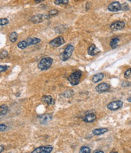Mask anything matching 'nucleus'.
Wrapping results in <instances>:
<instances>
[{"mask_svg":"<svg viewBox=\"0 0 131 153\" xmlns=\"http://www.w3.org/2000/svg\"><path fill=\"white\" fill-rule=\"evenodd\" d=\"M82 76V72L80 70H77L71 74L68 77V80L72 86H76L79 83Z\"/></svg>","mask_w":131,"mask_h":153,"instance_id":"nucleus-1","label":"nucleus"},{"mask_svg":"<svg viewBox=\"0 0 131 153\" xmlns=\"http://www.w3.org/2000/svg\"><path fill=\"white\" fill-rule=\"evenodd\" d=\"M53 63V59L50 57H45L41 60L38 64V67L41 71H46L50 68Z\"/></svg>","mask_w":131,"mask_h":153,"instance_id":"nucleus-2","label":"nucleus"},{"mask_svg":"<svg viewBox=\"0 0 131 153\" xmlns=\"http://www.w3.org/2000/svg\"><path fill=\"white\" fill-rule=\"evenodd\" d=\"M73 51H74V47L71 44H69L66 48L64 52L61 53L60 55V58L63 62L67 61L72 55Z\"/></svg>","mask_w":131,"mask_h":153,"instance_id":"nucleus-3","label":"nucleus"},{"mask_svg":"<svg viewBox=\"0 0 131 153\" xmlns=\"http://www.w3.org/2000/svg\"><path fill=\"white\" fill-rule=\"evenodd\" d=\"M123 102L121 100H117V101H114L110 102V103L107 104V108L110 109V111H117L118 109H120L123 106Z\"/></svg>","mask_w":131,"mask_h":153,"instance_id":"nucleus-4","label":"nucleus"},{"mask_svg":"<svg viewBox=\"0 0 131 153\" xmlns=\"http://www.w3.org/2000/svg\"><path fill=\"white\" fill-rule=\"evenodd\" d=\"M65 43L63 37H58L49 42V44L53 48H58Z\"/></svg>","mask_w":131,"mask_h":153,"instance_id":"nucleus-5","label":"nucleus"},{"mask_svg":"<svg viewBox=\"0 0 131 153\" xmlns=\"http://www.w3.org/2000/svg\"><path fill=\"white\" fill-rule=\"evenodd\" d=\"M53 150V147L51 145L45 146H40L35 149L30 153H50Z\"/></svg>","mask_w":131,"mask_h":153,"instance_id":"nucleus-6","label":"nucleus"},{"mask_svg":"<svg viewBox=\"0 0 131 153\" xmlns=\"http://www.w3.org/2000/svg\"><path fill=\"white\" fill-rule=\"evenodd\" d=\"M125 25H126L125 22H124V21H117L113 23L110 25V29L112 30H122L123 29H124Z\"/></svg>","mask_w":131,"mask_h":153,"instance_id":"nucleus-7","label":"nucleus"},{"mask_svg":"<svg viewBox=\"0 0 131 153\" xmlns=\"http://www.w3.org/2000/svg\"><path fill=\"white\" fill-rule=\"evenodd\" d=\"M121 4L118 1H115V2H113L112 3H110L108 6L107 9L109 11H110V12H117V11H119L121 10Z\"/></svg>","mask_w":131,"mask_h":153,"instance_id":"nucleus-8","label":"nucleus"},{"mask_svg":"<svg viewBox=\"0 0 131 153\" xmlns=\"http://www.w3.org/2000/svg\"><path fill=\"white\" fill-rule=\"evenodd\" d=\"M110 86L109 84L106 83H102L100 84L97 86H96L95 90L97 92L103 93L107 91L110 89Z\"/></svg>","mask_w":131,"mask_h":153,"instance_id":"nucleus-9","label":"nucleus"},{"mask_svg":"<svg viewBox=\"0 0 131 153\" xmlns=\"http://www.w3.org/2000/svg\"><path fill=\"white\" fill-rule=\"evenodd\" d=\"M52 118V115L50 114H46L40 116L39 122L42 125H46L50 122Z\"/></svg>","mask_w":131,"mask_h":153,"instance_id":"nucleus-10","label":"nucleus"},{"mask_svg":"<svg viewBox=\"0 0 131 153\" xmlns=\"http://www.w3.org/2000/svg\"><path fill=\"white\" fill-rule=\"evenodd\" d=\"M100 52V51L98 49L95 44H92L87 49V53L91 56H95L98 53Z\"/></svg>","mask_w":131,"mask_h":153,"instance_id":"nucleus-11","label":"nucleus"},{"mask_svg":"<svg viewBox=\"0 0 131 153\" xmlns=\"http://www.w3.org/2000/svg\"><path fill=\"white\" fill-rule=\"evenodd\" d=\"M42 101L48 104V105H52L55 103L54 100H53L51 95H44V96H43V98H42Z\"/></svg>","mask_w":131,"mask_h":153,"instance_id":"nucleus-12","label":"nucleus"},{"mask_svg":"<svg viewBox=\"0 0 131 153\" xmlns=\"http://www.w3.org/2000/svg\"><path fill=\"white\" fill-rule=\"evenodd\" d=\"M96 117L95 114H87L83 118V121L86 123H92L94 122L96 119Z\"/></svg>","mask_w":131,"mask_h":153,"instance_id":"nucleus-13","label":"nucleus"},{"mask_svg":"<svg viewBox=\"0 0 131 153\" xmlns=\"http://www.w3.org/2000/svg\"><path fill=\"white\" fill-rule=\"evenodd\" d=\"M104 78V74L103 73H98V74H96L94 75L93 76L92 78V81L93 83H96L99 82V81H101V80L103 79Z\"/></svg>","mask_w":131,"mask_h":153,"instance_id":"nucleus-14","label":"nucleus"},{"mask_svg":"<svg viewBox=\"0 0 131 153\" xmlns=\"http://www.w3.org/2000/svg\"><path fill=\"white\" fill-rule=\"evenodd\" d=\"M26 41L27 42L28 44V46L30 45H33V44H36L39 43L41 41V39L38 38H29L26 39Z\"/></svg>","mask_w":131,"mask_h":153,"instance_id":"nucleus-15","label":"nucleus"},{"mask_svg":"<svg viewBox=\"0 0 131 153\" xmlns=\"http://www.w3.org/2000/svg\"><path fill=\"white\" fill-rule=\"evenodd\" d=\"M108 129L107 128H98V129H95L92 131V133L94 134L95 136H100V135L103 134L105 132H107Z\"/></svg>","mask_w":131,"mask_h":153,"instance_id":"nucleus-16","label":"nucleus"},{"mask_svg":"<svg viewBox=\"0 0 131 153\" xmlns=\"http://www.w3.org/2000/svg\"><path fill=\"white\" fill-rule=\"evenodd\" d=\"M43 15H35V16H32L30 19V21L34 23H41L43 21Z\"/></svg>","mask_w":131,"mask_h":153,"instance_id":"nucleus-17","label":"nucleus"},{"mask_svg":"<svg viewBox=\"0 0 131 153\" xmlns=\"http://www.w3.org/2000/svg\"><path fill=\"white\" fill-rule=\"evenodd\" d=\"M8 111V107L6 104H2L0 106V118L6 114Z\"/></svg>","mask_w":131,"mask_h":153,"instance_id":"nucleus-18","label":"nucleus"},{"mask_svg":"<svg viewBox=\"0 0 131 153\" xmlns=\"http://www.w3.org/2000/svg\"><path fill=\"white\" fill-rule=\"evenodd\" d=\"M119 38H113V39H112L111 41H110L109 45H110V48H111L112 49H115V48H117L118 44V43H119Z\"/></svg>","mask_w":131,"mask_h":153,"instance_id":"nucleus-19","label":"nucleus"},{"mask_svg":"<svg viewBox=\"0 0 131 153\" xmlns=\"http://www.w3.org/2000/svg\"><path fill=\"white\" fill-rule=\"evenodd\" d=\"M18 36V35L17 33L15 32L11 33L9 35L10 41H11L12 43H15V42L17 40Z\"/></svg>","mask_w":131,"mask_h":153,"instance_id":"nucleus-20","label":"nucleus"},{"mask_svg":"<svg viewBox=\"0 0 131 153\" xmlns=\"http://www.w3.org/2000/svg\"><path fill=\"white\" fill-rule=\"evenodd\" d=\"M17 46L18 47V48H20V49H24L28 46V44L27 43V42L26 41V40H25V41H21L19 42V43H18Z\"/></svg>","mask_w":131,"mask_h":153,"instance_id":"nucleus-21","label":"nucleus"},{"mask_svg":"<svg viewBox=\"0 0 131 153\" xmlns=\"http://www.w3.org/2000/svg\"><path fill=\"white\" fill-rule=\"evenodd\" d=\"M91 150L87 146H83L80 150V153H91Z\"/></svg>","mask_w":131,"mask_h":153,"instance_id":"nucleus-22","label":"nucleus"},{"mask_svg":"<svg viewBox=\"0 0 131 153\" xmlns=\"http://www.w3.org/2000/svg\"><path fill=\"white\" fill-rule=\"evenodd\" d=\"M8 52L6 50H2L0 52V58L1 59H4V58H6L8 56Z\"/></svg>","mask_w":131,"mask_h":153,"instance_id":"nucleus-23","label":"nucleus"},{"mask_svg":"<svg viewBox=\"0 0 131 153\" xmlns=\"http://www.w3.org/2000/svg\"><path fill=\"white\" fill-rule=\"evenodd\" d=\"M73 94V92L72 90H66L63 94V96H64L65 97H71V96H72Z\"/></svg>","mask_w":131,"mask_h":153,"instance_id":"nucleus-24","label":"nucleus"},{"mask_svg":"<svg viewBox=\"0 0 131 153\" xmlns=\"http://www.w3.org/2000/svg\"><path fill=\"white\" fill-rule=\"evenodd\" d=\"M9 23V20L7 18L0 19V26H4Z\"/></svg>","mask_w":131,"mask_h":153,"instance_id":"nucleus-25","label":"nucleus"},{"mask_svg":"<svg viewBox=\"0 0 131 153\" xmlns=\"http://www.w3.org/2000/svg\"><path fill=\"white\" fill-rule=\"evenodd\" d=\"M129 9V5H128L126 2H125V3L121 5V10H122V11H128V10Z\"/></svg>","mask_w":131,"mask_h":153,"instance_id":"nucleus-26","label":"nucleus"},{"mask_svg":"<svg viewBox=\"0 0 131 153\" xmlns=\"http://www.w3.org/2000/svg\"><path fill=\"white\" fill-rule=\"evenodd\" d=\"M69 3L68 0H64V1H60V0H58V1H55V4L57 5L61 4H67Z\"/></svg>","mask_w":131,"mask_h":153,"instance_id":"nucleus-27","label":"nucleus"},{"mask_svg":"<svg viewBox=\"0 0 131 153\" xmlns=\"http://www.w3.org/2000/svg\"><path fill=\"white\" fill-rule=\"evenodd\" d=\"M131 75V68L127 70L125 72H124V77L126 78H128Z\"/></svg>","mask_w":131,"mask_h":153,"instance_id":"nucleus-28","label":"nucleus"},{"mask_svg":"<svg viewBox=\"0 0 131 153\" xmlns=\"http://www.w3.org/2000/svg\"><path fill=\"white\" fill-rule=\"evenodd\" d=\"M8 68H9V66H7V65H4V66L0 65V72H4V71H6Z\"/></svg>","mask_w":131,"mask_h":153,"instance_id":"nucleus-29","label":"nucleus"},{"mask_svg":"<svg viewBox=\"0 0 131 153\" xmlns=\"http://www.w3.org/2000/svg\"><path fill=\"white\" fill-rule=\"evenodd\" d=\"M58 11H57V10H55V9H53V10H52V11H50V12H49V15H51V16H53V15H56L57 13H58Z\"/></svg>","mask_w":131,"mask_h":153,"instance_id":"nucleus-30","label":"nucleus"},{"mask_svg":"<svg viewBox=\"0 0 131 153\" xmlns=\"http://www.w3.org/2000/svg\"><path fill=\"white\" fill-rule=\"evenodd\" d=\"M7 128V126L4 124H0V132L1 131H4Z\"/></svg>","mask_w":131,"mask_h":153,"instance_id":"nucleus-31","label":"nucleus"},{"mask_svg":"<svg viewBox=\"0 0 131 153\" xmlns=\"http://www.w3.org/2000/svg\"><path fill=\"white\" fill-rule=\"evenodd\" d=\"M93 153H105L103 151H101V150H95V151L93 152Z\"/></svg>","mask_w":131,"mask_h":153,"instance_id":"nucleus-32","label":"nucleus"},{"mask_svg":"<svg viewBox=\"0 0 131 153\" xmlns=\"http://www.w3.org/2000/svg\"><path fill=\"white\" fill-rule=\"evenodd\" d=\"M4 149V147L3 145H0V153H1V152H2Z\"/></svg>","mask_w":131,"mask_h":153,"instance_id":"nucleus-33","label":"nucleus"},{"mask_svg":"<svg viewBox=\"0 0 131 153\" xmlns=\"http://www.w3.org/2000/svg\"><path fill=\"white\" fill-rule=\"evenodd\" d=\"M128 102H130V103H131V97H129L128 98Z\"/></svg>","mask_w":131,"mask_h":153,"instance_id":"nucleus-34","label":"nucleus"},{"mask_svg":"<svg viewBox=\"0 0 131 153\" xmlns=\"http://www.w3.org/2000/svg\"><path fill=\"white\" fill-rule=\"evenodd\" d=\"M43 1H35V2H36V3H38L39 2H42Z\"/></svg>","mask_w":131,"mask_h":153,"instance_id":"nucleus-35","label":"nucleus"},{"mask_svg":"<svg viewBox=\"0 0 131 153\" xmlns=\"http://www.w3.org/2000/svg\"><path fill=\"white\" fill-rule=\"evenodd\" d=\"M118 153V152H112V153Z\"/></svg>","mask_w":131,"mask_h":153,"instance_id":"nucleus-36","label":"nucleus"},{"mask_svg":"<svg viewBox=\"0 0 131 153\" xmlns=\"http://www.w3.org/2000/svg\"><path fill=\"white\" fill-rule=\"evenodd\" d=\"M129 1H130V2H131V0H129Z\"/></svg>","mask_w":131,"mask_h":153,"instance_id":"nucleus-37","label":"nucleus"}]
</instances>
